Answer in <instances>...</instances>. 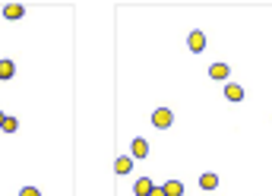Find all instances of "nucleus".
Returning a JSON list of instances; mask_svg holds the SVG:
<instances>
[{"instance_id":"obj_5","label":"nucleus","mask_w":272,"mask_h":196,"mask_svg":"<svg viewBox=\"0 0 272 196\" xmlns=\"http://www.w3.org/2000/svg\"><path fill=\"white\" fill-rule=\"evenodd\" d=\"M199 187H203V190H215V187H219V174H212V171L199 174Z\"/></svg>"},{"instance_id":"obj_10","label":"nucleus","mask_w":272,"mask_h":196,"mask_svg":"<svg viewBox=\"0 0 272 196\" xmlns=\"http://www.w3.org/2000/svg\"><path fill=\"white\" fill-rule=\"evenodd\" d=\"M23 13H26V10H23L19 4H7V7H4V16H7V19H23Z\"/></svg>"},{"instance_id":"obj_3","label":"nucleus","mask_w":272,"mask_h":196,"mask_svg":"<svg viewBox=\"0 0 272 196\" xmlns=\"http://www.w3.org/2000/svg\"><path fill=\"white\" fill-rule=\"evenodd\" d=\"M146 155H149V142L142 139V136H136L133 146H130V158H146Z\"/></svg>"},{"instance_id":"obj_14","label":"nucleus","mask_w":272,"mask_h":196,"mask_svg":"<svg viewBox=\"0 0 272 196\" xmlns=\"http://www.w3.org/2000/svg\"><path fill=\"white\" fill-rule=\"evenodd\" d=\"M149 196H165V190H161V187H152V193Z\"/></svg>"},{"instance_id":"obj_4","label":"nucleus","mask_w":272,"mask_h":196,"mask_svg":"<svg viewBox=\"0 0 272 196\" xmlns=\"http://www.w3.org/2000/svg\"><path fill=\"white\" fill-rule=\"evenodd\" d=\"M152 187H155V184L149 181V177H139V181L133 184V193H136V196H149V193H152Z\"/></svg>"},{"instance_id":"obj_6","label":"nucleus","mask_w":272,"mask_h":196,"mask_svg":"<svg viewBox=\"0 0 272 196\" xmlns=\"http://www.w3.org/2000/svg\"><path fill=\"white\" fill-rule=\"evenodd\" d=\"M228 73H231L228 63H212V67H209V76H212V79H228Z\"/></svg>"},{"instance_id":"obj_1","label":"nucleus","mask_w":272,"mask_h":196,"mask_svg":"<svg viewBox=\"0 0 272 196\" xmlns=\"http://www.w3.org/2000/svg\"><path fill=\"white\" fill-rule=\"evenodd\" d=\"M152 123H155L158 130H168L171 123H174V114H171L168 108H155V114H152Z\"/></svg>"},{"instance_id":"obj_11","label":"nucleus","mask_w":272,"mask_h":196,"mask_svg":"<svg viewBox=\"0 0 272 196\" xmlns=\"http://www.w3.org/2000/svg\"><path fill=\"white\" fill-rule=\"evenodd\" d=\"M16 73V63L13 60H0V79H13Z\"/></svg>"},{"instance_id":"obj_15","label":"nucleus","mask_w":272,"mask_h":196,"mask_svg":"<svg viewBox=\"0 0 272 196\" xmlns=\"http://www.w3.org/2000/svg\"><path fill=\"white\" fill-rule=\"evenodd\" d=\"M4 117H7V114H4V111H0V123H4Z\"/></svg>"},{"instance_id":"obj_13","label":"nucleus","mask_w":272,"mask_h":196,"mask_svg":"<svg viewBox=\"0 0 272 196\" xmlns=\"http://www.w3.org/2000/svg\"><path fill=\"white\" fill-rule=\"evenodd\" d=\"M19 196H41V190H38V187H23Z\"/></svg>"},{"instance_id":"obj_9","label":"nucleus","mask_w":272,"mask_h":196,"mask_svg":"<svg viewBox=\"0 0 272 196\" xmlns=\"http://www.w3.org/2000/svg\"><path fill=\"white\" fill-rule=\"evenodd\" d=\"M161 190H165V196H184V184L180 181H168Z\"/></svg>"},{"instance_id":"obj_8","label":"nucleus","mask_w":272,"mask_h":196,"mask_svg":"<svg viewBox=\"0 0 272 196\" xmlns=\"http://www.w3.org/2000/svg\"><path fill=\"white\" fill-rule=\"evenodd\" d=\"M130 168H133V158L130 155H120L117 162H114V171L117 174H130Z\"/></svg>"},{"instance_id":"obj_12","label":"nucleus","mask_w":272,"mask_h":196,"mask_svg":"<svg viewBox=\"0 0 272 196\" xmlns=\"http://www.w3.org/2000/svg\"><path fill=\"white\" fill-rule=\"evenodd\" d=\"M0 130H4V133H16V130H19V120H16V117H4Z\"/></svg>"},{"instance_id":"obj_2","label":"nucleus","mask_w":272,"mask_h":196,"mask_svg":"<svg viewBox=\"0 0 272 196\" xmlns=\"http://www.w3.org/2000/svg\"><path fill=\"white\" fill-rule=\"evenodd\" d=\"M187 45H190V51H193V54H199V51L206 48V35L199 32V29H193V32H190V38H187Z\"/></svg>"},{"instance_id":"obj_7","label":"nucleus","mask_w":272,"mask_h":196,"mask_svg":"<svg viewBox=\"0 0 272 196\" xmlns=\"http://www.w3.org/2000/svg\"><path fill=\"white\" fill-rule=\"evenodd\" d=\"M225 98H228V101H241V98H244V89H241L238 82H228V85H225Z\"/></svg>"}]
</instances>
